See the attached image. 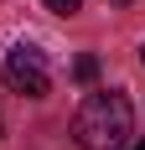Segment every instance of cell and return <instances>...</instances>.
<instances>
[{
	"label": "cell",
	"instance_id": "6da1fadb",
	"mask_svg": "<svg viewBox=\"0 0 145 150\" xmlns=\"http://www.w3.org/2000/svg\"><path fill=\"white\" fill-rule=\"evenodd\" d=\"M130 135H135V109L114 88L88 93L83 104H78V114H72V140L83 150H124Z\"/></svg>",
	"mask_w": 145,
	"mask_h": 150
},
{
	"label": "cell",
	"instance_id": "7a4b0ae2",
	"mask_svg": "<svg viewBox=\"0 0 145 150\" xmlns=\"http://www.w3.org/2000/svg\"><path fill=\"white\" fill-rule=\"evenodd\" d=\"M5 83H11L16 93H26V98H42L47 88H52V73H47V57L36 52V47H11L5 52Z\"/></svg>",
	"mask_w": 145,
	"mask_h": 150
},
{
	"label": "cell",
	"instance_id": "3957f363",
	"mask_svg": "<svg viewBox=\"0 0 145 150\" xmlns=\"http://www.w3.org/2000/svg\"><path fill=\"white\" fill-rule=\"evenodd\" d=\"M72 78H78V83H93V78H99V57H93V52L72 57Z\"/></svg>",
	"mask_w": 145,
	"mask_h": 150
},
{
	"label": "cell",
	"instance_id": "277c9868",
	"mask_svg": "<svg viewBox=\"0 0 145 150\" xmlns=\"http://www.w3.org/2000/svg\"><path fill=\"white\" fill-rule=\"evenodd\" d=\"M42 5H47V11H57V16H72L83 0H42Z\"/></svg>",
	"mask_w": 145,
	"mask_h": 150
},
{
	"label": "cell",
	"instance_id": "5b68a950",
	"mask_svg": "<svg viewBox=\"0 0 145 150\" xmlns=\"http://www.w3.org/2000/svg\"><path fill=\"white\" fill-rule=\"evenodd\" d=\"M109 5H130V0H109Z\"/></svg>",
	"mask_w": 145,
	"mask_h": 150
},
{
	"label": "cell",
	"instance_id": "8992f818",
	"mask_svg": "<svg viewBox=\"0 0 145 150\" xmlns=\"http://www.w3.org/2000/svg\"><path fill=\"white\" fill-rule=\"evenodd\" d=\"M0 140H5V124H0Z\"/></svg>",
	"mask_w": 145,
	"mask_h": 150
},
{
	"label": "cell",
	"instance_id": "52a82bcc",
	"mask_svg": "<svg viewBox=\"0 0 145 150\" xmlns=\"http://www.w3.org/2000/svg\"><path fill=\"white\" fill-rule=\"evenodd\" d=\"M135 150H145V140H140V145H135Z\"/></svg>",
	"mask_w": 145,
	"mask_h": 150
},
{
	"label": "cell",
	"instance_id": "ba28073f",
	"mask_svg": "<svg viewBox=\"0 0 145 150\" xmlns=\"http://www.w3.org/2000/svg\"><path fill=\"white\" fill-rule=\"evenodd\" d=\"M140 57H145V47H140Z\"/></svg>",
	"mask_w": 145,
	"mask_h": 150
}]
</instances>
